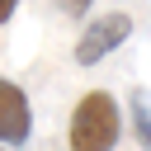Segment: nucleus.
<instances>
[{
	"instance_id": "6",
	"label": "nucleus",
	"mask_w": 151,
	"mask_h": 151,
	"mask_svg": "<svg viewBox=\"0 0 151 151\" xmlns=\"http://www.w3.org/2000/svg\"><path fill=\"white\" fill-rule=\"evenodd\" d=\"M61 9H66V14H85V9H90V0H61Z\"/></svg>"
},
{
	"instance_id": "3",
	"label": "nucleus",
	"mask_w": 151,
	"mask_h": 151,
	"mask_svg": "<svg viewBox=\"0 0 151 151\" xmlns=\"http://www.w3.org/2000/svg\"><path fill=\"white\" fill-rule=\"evenodd\" d=\"M33 132V109H28V94L0 76V146H24Z\"/></svg>"
},
{
	"instance_id": "1",
	"label": "nucleus",
	"mask_w": 151,
	"mask_h": 151,
	"mask_svg": "<svg viewBox=\"0 0 151 151\" xmlns=\"http://www.w3.org/2000/svg\"><path fill=\"white\" fill-rule=\"evenodd\" d=\"M118 127H123V118H118L113 94L109 90H90L71 113V137L66 142L76 151H109V146H118Z\"/></svg>"
},
{
	"instance_id": "4",
	"label": "nucleus",
	"mask_w": 151,
	"mask_h": 151,
	"mask_svg": "<svg viewBox=\"0 0 151 151\" xmlns=\"http://www.w3.org/2000/svg\"><path fill=\"white\" fill-rule=\"evenodd\" d=\"M132 123H137L142 146H151V109H146V99H137V104H132Z\"/></svg>"
},
{
	"instance_id": "5",
	"label": "nucleus",
	"mask_w": 151,
	"mask_h": 151,
	"mask_svg": "<svg viewBox=\"0 0 151 151\" xmlns=\"http://www.w3.org/2000/svg\"><path fill=\"white\" fill-rule=\"evenodd\" d=\"M14 9H19V0H0V24H9V19H14Z\"/></svg>"
},
{
	"instance_id": "2",
	"label": "nucleus",
	"mask_w": 151,
	"mask_h": 151,
	"mask_svg": "<svg viewBox=\"0 0 151 151\" xmlns=\"http://www.w3.org/2000/svg\"><path fill=\"white\" fill-rule=\"evenodd\" d=\"M132 38V19L127 14H104V19H94L85 33H80V42H76V66H94V61H104L113 47H123Z\"/></svg>"
}]
</instances>
